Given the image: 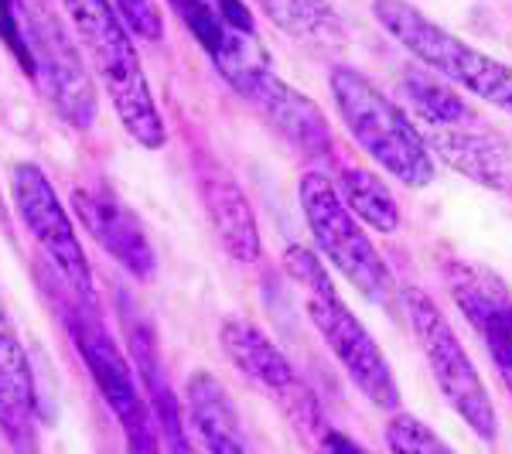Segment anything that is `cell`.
<instances>
[{"mask_svg": "<svg viewBox=\"0 0 512 454\" xmlns=\"http://www.w3.org/2000/svg\"><path fill=\"white\" fill-rule=\"evenodd\" d=\"M400 301L407 308L410 328H414L420 352L431 366L437 390L444 393L454 414L465 420L482 441H495L499 437V417H495L492 396L485 390L472 356L461 345L458 332L451 328V321L441 315V308L420 287H403Z\"/></svg>", "mask_w": 512, "mask_h": 454, "instance_id": "ba28073f", "label": "cell"}, {"mask_svg": "<svg viewBox=\"0 0 512 454\" xmlns=\"http://www.w3.org/2000/svg\"><path fill=\"white\" fill-rule=\"evenodd\" d=\"M219 342L229 362H233L246 379H253L263 393L274 396L277 407L291 417V424L308 437L311 444H318L321 437H325L328 420L321 414L318 396L311 393V386L294 373V366L287 362L284 352H280L260 328L243 318H226L219 328Z\"/></svg>", "mask_w": 512, "mask_h": 454, "instance_id": "8fae6325", "label": "cell"}, {"mask_svg": "<svg viewBox=\"0 0 512 454\" xmlns=\"http://www.w3.org/2000/svg\"><path fill=\"white\" fill-rule=\"evenodd\" d=\"M195 175L205 216H209L212 229H216L222 250L236 263H256L260 260V226H256L253 205L243 188H239V181L219 161L209 158L198 161Z\"/></svg>", "mask_w": 512, "mask_h": 454, "instance_id": "5bb4252c", "label": "cell"}, {"mask_svg": "<svg viewBox=\"0 0 512 454\" xmlns=\"http://www.w3.org/2000/svg\"><path fill=\"white\" fill-rule=\"evenodd\" d=\"M335 188H338V195H342V202L349 205L352 216L359 222H366L369 229H376V233H383V236L400 229V205H396L390 185L379 175H373V171L345 168L342 175H338Z\"/></svg>", "mask_w": 512, "mask_h": 454, "instance_id": "ffe728a7", "label": "cell"}, {"mask_svg": "<svg viewBox=\"0 0 512 454\" xmlns=\"http://www.w3.org/2000/svg\"><path fill=\"white\" fill-rule=\"evenodd\" d=\"M373 14L379 28L400 41L420 65L512 117V65L451 35L410 0H373Z\"/></svg>", "mask_w": 512, "mask_h": 454, "instance_id": "8992f818", "label": "cell"}, {"mask_svg": "<svg viewBox=\"0 0 512 454\" xmlns=\"http://www.w3.org/2000/svg\"><path fill=\"white\" fill-rule=\"evenodd\" d=\"M175 18L198 41L209 62L239 99L253 106L287 144H294L304 158H328L332 154V127L318 103L297 93L291 82L274 72L267 48L260 45L253 28H239L219 11L212 0H168Z\"/></svg>", "mask_w": 512, "mask_h": 454, "instance_id": "6da1fadb", "label": "cell"}, {"mask_svg": "<svg viewBox=\"0 0 512 454\" xmlns=\"http://www.w3.org/2000/svg\"><path fill=\"white\" fill-rule=\"evenodd\" d=\"M420 134H424L431 154L451 164L458 175L472 178L485 188L506 185V151L492 134L475 127H431V123Z\"/></svg>", "mask_w": 512, "mask_h": 454, "instance_id": "ac0fdd59", "label": "cell"}, {"mask_svg": "<svg viewBox=\"0 0 512 454\" xmlns=\"http://www.w3.org/2000/svg\"><path fill=\"white\" fill-rule=\"evenodd\" d=\"M335 110L362 151L373 158L386 175L403 181L407 188H427L434 181V154L414 120L383 96L362 72L349 65L332 69Z\"/></svg>", "mask_w": 512, "mask_h": 454, "instance_id": "277c9868", "label": "cell"}, {"mask_svg": "<svg viewBox=\"0 0 512 454\" xmlns=\"http://www.w3.org/2000/svg\"><path fill=\"white\" fill-rule=\"evenodd\" d=\"M284 270L304 291V308H308L311 325L318 328V335L325 338V345L342 362L352 383L366 393V400H373L376 407L386 410L400 407V386H396L390 359L383 356V349L369 335V328L352 315V308L335 291L325 263L308 246L294 243L284 250Z\"/></svg>", "mask_w": 512, "mask_h": 454, "instance_id": "3957f363", "label": "cell"}, {"mask_svg": "<svg viewBox=\"0 0 512 454\" xmlns=\"http://www.w3.org/2000/svg\"><path fill=\"white\" fill-rule=\"evenodd\" d=\"M0 38L7 41L14 55L21 59L24 69H31L28 62V48H24V38H21V21H18V0H0Z\"/></svg>", "mask_w": 512, "mask_h": 454, "instance_id": "cb8c5ba5", "label": "cell"}, {"mask_svg": "<svg viewBox=\"0 0 512 454\" xmlns=\"http://www.w3.org/2000/svg\"><path fill=\"white\" fill-rule=\"evenodd\" d=\"M110 4L130 28V35L144 41L164 38V11L158 7V0H110Z\"/></svg>", "mask_w": 512, "mask_h": 454, "instance_id": "603a6c76", "label": "cell"}, {"mask_svg": "<svg viewBox=\"0 0 512 454\" xmlns=\"http://www.w3.org/2000/svg\"><path fill=\"white\" fill-rule=\"evenodd\" d=\"M185 414L188 424L195 427L198 441L212 454H243L250 451L243 427H239V414L229 400L226 386L212 373L198 369L185 383Z\"/></svg>", "mask_w": 512, "mask_h": 454, "instance_id": "e0dca14e", "label": "cell"}, {"mask_svg": "<svg viewBox=\"0 0 512 454\" xmlns=\"http://www.w3.org/2000/svg\"><path fill=\"white\" fill-rule=\"evenodd\" d=\"M72 209H76V219L82 222V229H86L127 274H134L137 280L154 277L158 257H154L151 239L144 236L140 222L113 198V192L93 188V185L76 188V192H72Z\"/></svg>", "mask_w": 512, "mask_h": 454, "instance_id": "4fadbf2b", "label": "cell"}, {"mask_svg": "<svg viewBox=\"0 0 512 454\" xmlns=\"http://www.w3.org/2000/svg\"><path fill=\"white\" fill-rule=\"evenodd\" d=\"M444 280H448V291L458 311L482 338L502 383L512 393V291L506 287V280L492 274L489 267H482V263L465 260L448 263Z\"/></svg>", "mask_w": 512, "mask_h": 454, "instance_id": "7c38bea8", "label": "cell"}, {"mask_svg": "<svg viewBox=\"0 0 512 454\" xmlns=\"http://www.w3.org/2000/svg\"><path fill=\"white\" fill-rule=\"evenodd\" d=\"M45 287H48V294H52L55 308H59L62 325H65V332H69L72 345H76L89 376H93L99 396H103L106 407L113 410V417L120 420L123 434H127V444L134 451H158L161 434L154 431L151 403L140 393L130 362L123 359L117 342H113L110 332L103 328V321H99V308L82 301L62 277H59V284H45Z\"/></svg>", "mask_w": 512, "mask_h": 454, "instance_id": "5b68a950", "label": "cell"}, {"mask_svg": "<svg viewBox=\"0 0 512 454\" xmlns=\"http://www.w3.org/2000/svg\"><path fill=\"white\" fill-rule=\"evenodd\" d=\"M386 448L396 454H444L451 451L431 427L414 414H396L386 424Z\"/></svg>", "mask_w": 512, "mask_h": 454, "instance_id": "7402d4cb", "label": "cell"}, {"mask_svg": "<svg viewBox=\"0 0 512 454\" xmlns=\"http://www.w3.org/2000/svg\"><path fill=\"white\" fill-rule=\"evenodd\" d=\"M59 4L69 14L79 48L89 55L93 72L110 93V103L117 110L123 130L147 151H161L168 144V130H164L130 28L113 11L110 0H59Z\"/></svg>", "mask_w": 512, "mask_h": 454, "instance_id": "7a4b0ae2", "label": "cell"}, {"mask_svg": "<svg viewBox=\"0 0 512 454\" xmlns=\"http://www.w3.org/2000/svg\"><path fill=\"white\" fill-rule=\"evenodd\" d=\"M256 7L294 41L315 48L345 45V24L328 0H256Z\"/></svg>", "mask_w": 512, "mask_h": 454, "instance_id": "d6986e66", "label": "cell"}, {"mask_svg": "<svg viewBox=\"0 0 512 454\" xmlns=\"http://www.w3.org/2000/svg\"><path fill=\"white\" fill-rule=\"evenodd\" d=\"M11 198L14 209L24 222V229L38 243L41 257L76 291L82 301L96 304L93 274H89L86 250H82L76 226L69 219V209L59 202V192L48 181L45 171L31 161H18L11 168Z\"/></svg>", "mask_w": 512, "mask_h": 454, "instance_id": "30bf717a", "label": "cell"}, {"mask_svg": "<svg viewBox=\"0 0 512 454\" xmlns=\"http://www.w3.org/2000/svg\"><path fill=\"white\" fill-rule=\"evenodd\" d=\"M38 427V390L28 352L0 301V434L11 441V448L31 451L38 444Z\"/></svg>", "mask_w": 512, "mask_h": 454, "instance_id": "9a60e30c", "label": "cell"}, {"mask_svg": "<svg viewBox=\"0 0 512 454\" xmlns=\"http://www.w3.org/2000/svg\"><path fill=\"white\" fill-rule=\"evenodd\" d=\"M297 198H301V212L308 222L311 236H315L318 253L376 308L390 311L400 297V287L393 280V270L379 257L373 239L362 233L359 219L342 202L335 181H328L318 171H308L297 181Z\"/></svg>", "mask_w": 512, "mask_h": 454, "instance_id": "52a82bcc", "label": "cell"}, {"mask_svg": "<svg viewBox=\"0 0 512 454\" xmlns=\"http://www.w3.org/2000/svg\"><path fill=\"white\" fill-rule=\"evenodd\" d=\"M18 21L31 62L28 72L48 96L52 110L72 130H89L96 123V86L79 55L76 35L65 31L45 0H18Z\"/></svg>", "mask_w": 512, "mask_h": 454, "instance_id": "9c48e42d", "label": "cell"}, {"mask_svg": "<svg viewBox=\"0 0 512 454\" xmlns=\"http://www.w3.org/2000/svg\"><path fill=\"white\" fill-rule=\"evenodd\" d=\"M0 226H11V212H7V202H4V192H0Z\"/></svg>", "mask_w": 512, "mask_h": 454, "instance_id": "d4e9b609", "label": "cell"}, {"mask_svg": "<svg viewBox=\"0 0 512 454\" xmlns=\"http://www.w3.org/2000/svg\"><path fill=\"white\" fill-rule=\"evenodd\" d=\"M120 304H123V332H127V342H130V356H134L137 376H140V383H144V396L151 400L154 414H158V424H161V444L171 451H188L192 444H188L185 424H181V403L175 400L168 376H164L158 338H154L151 325L130 308L127 297H123Z\"/></svg>", "mask_w": 512, "mask_h": 454, "instance_id": "2e32d148", "label": "cell"}, {"mask_svg": "<svg viewBox=\"0 0 512 454\" xmlns=\"http://www.w3.org/2000/svg\"><path fill=\"white\" fill-rule=\"evenodd\" d=\"M403 89H407L420 120L431 123V127H465L472 120V110L465 106V99L431 76H410L403 82Z\"/></svg>", "mask_w": 512, "mask_h": 454, "instance_id": "44dd1931", "label": "cell"}]
</instances>
